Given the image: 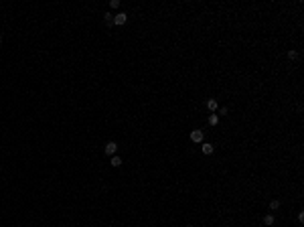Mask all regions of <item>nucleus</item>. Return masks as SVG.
<instances>
[{
    "instance_id": "nucleus-1",
    "label": "nucleus",
    "mask_w": 304,
    "mask_h": 227,
    "mask_svg": "<svg viewBox=\"0 0 304 227\" xmlns=\"http://www.w3.org/2000/svg\"><path fill=\"white\" fill-rule=\"evenodd\" d=\"M126 20H128V14H126V12H118V14L114 16V24H116V26L126 24Z\"/></svg>"
},
{
    "instance_id": "nucleus-2",
    "label": "nucleus",
    "mask_w": 304,
    "mask_h": 227,
    "mask_svg": "<svg viewBox=\"0 0 304 227\" xmlns=\"http://www.w3.org/2000/svg\"><path fill=\"white\" fill-rule=\"evenodd\" d=\"M103 150H106V154L114 156V154H116V150H118V144H116V142H107V144H106V148H103Z\"/></svg>"
},
{
    "instance_id": "nucleus-3",
    "label": "nucleus",
    "mask_w": 304,
    "mask_h": 227,
    "mask_svg": "<svg viewBox=\"0 0 304 227\" xmlns=\"http://www.w3.org/2000/svg\"><path fill=\"white\" fill-rule=\"evenodd\" d=\"M191 140H193L195 144L203 142V132H201V130H193V132H191Z\"/></svg>"
},
{
    "instance_id": "nucleus-4",
    "label": "nucleus",
    "mask_w": 304,
    "mask_h": 227,
    "mask_svg": "<svg viewBox=\"0 0 304 227\" xmlns=\"http://www.w3.org/2000/svg\"><path fill=\"white\" fill-rule=\"evenodd\" d=\"M213 150H215V146H213V144H209V142L203 144V154H213Z\"/></svg>"
},
{
    "instance_id": "nucleus-5",
    "label": "nucleus",
    "mask_w": 304,
    "mask_h": 227,
    "mask_svg": "<svg viewBox=\"0 0 304 227\" xmlns=\"http://www.w3.org/2000/svg\"><path fill=\"white\" fill-rule=\"evenodd\" d=\"M207 107H209V111H211V114H213L215 110H219V106H217V102H215V99H209V102H207Z\"/></svg>"
},
{
    "instance_id": "nucleus-6",
    "label": "nucleus",
    "mask_w": 304,
    "mask_h": 227,
    "mask_svg": "<svg viewBox=\"0 0 304 227\" xmlns=\"http://www.w3.org/2000/svg\"><path fill=\"white\" fill-rule=\"evenodd\" d=\"M122 162H124V160H122V158H120V156H116V154L111 156V160H110V164H111V166H120V164H122Z\"/></svg>"
},
{
    "instance_id": "nucleus-7",
    "label": "nucleus",
    "mask_w": 304,
    "mask_h": 227,
    "mask_svg": "<svg viewBox=\"0 0 304 227\" xmlns=\"http://www.w3.org/2000/svg\"><path fill=\"white\" fill-rule=\"evenodd\" d=\"M219 124V116L217 114H211V116H209V126H217Z\"/></svg>"
},
{
    "instance_id": "nucleus-8",
    "label": "nucleus",
    "mask_w": 304,
    "mask_h": 227,
    "mask_svg": "<svg viewBox=\"0 0 304 227\" xmlns=\"http://www.w3.org/2000/svg\"><path fill=\"white\" fill-rule=\"evenodd\" d=\"M264 225H265V227L274 225V215H265V217H264Z\"/></svg>"
},
{
    "instance_id": "nucleus-9",
    "label": "nucleus",
    "mask_w": 304,
    "mask_h": 227,
    "mask_svg": "<svg viewBox=\"0 0 304 227\" xmlns=\"http://www.w3.org/2000/svg\"><path fill=\"white\" fill-rule=\"evenodd\" d=\"M103 20H106L107 26H111V24H114V16H111L110 12H106V14H103Z\"/></svg>"
},
{
    "instance_id": "nucleus-10",
    "label": "nucleus",
    "mask_w": 304,
    "mask_h": 227,
    "mask_svg": "<svg viewBox=\"0 0 304 227\" xmlns=\"http://www.w3.org/2000/svg\"><path fill=\"white\" fill-rule=\"evenodd\" d=\"M288 59H290V61H294V59H298V53H296L294 49H290V51H288Z\"/></svg>"
},
{
    "instance_id": "nucleus-11",
    "label": "nucleus",
    "mask_w": 304,
    "mask_h": 227,
    "mask_svg": "<svg viewBox=\"0 0 304 227\" xmlns=\"http://www.w3.org/2000/svg\"><path fill=\"white\" fill-rule=\"evenodd\" d=\"M278 207H280V201H278V199H274V201L270 203V209H274V211H276Z\"/></svg>"
},
{
    "instance_id": "nucleus-12",
    "label": "nucleus",
    "mask_w": 304,
    "mask_h": 227,
    "mask_svg": "<svg viewBox=\"0 0 304 227\" xmlns=\"http://www.w3.org/2000/svg\"><path fill=\"white\" fill-rule=\"evenodd\" d=\"M110 6L111 8H118V6H120V0H110Z\"/></svg>"
},
{
    "instance_id": "nucleus-13",
    "label": "nucleus",
    "mask_w": 304,
    "mask_h": 227,
    "mask_svg": "<svg viewBox=\"0 0 304 227\" xmlns=\"http://www.w3.org/2000/svg\"><path fill=\"white\" fill-rule=\"evenodd\" d=\"M0 43H2V34H0Z\"/></svg>"
},
{
    "instance_id": "nucleus-14",
    "label": "nucleus",
    "mask_w": 304,
    "mask_h": 227,
    "mask_svg": "<svg viewBox=\"0 0 304 227\" xmlns=\"http://www.w3.org/2000/svg\"><path fill=\"white\" fill-rule=\"evenodd\" d=\"M184 227H193V225H184Z\"/></svg>"
}]
</instances>
